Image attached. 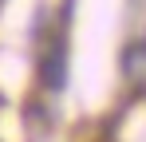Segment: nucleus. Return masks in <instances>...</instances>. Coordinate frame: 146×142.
<instances>
[{"label":"nucleus","instance_id":"nucleus-1","mask_svg":"<svg viewBox=\"0 0 146 142\" xmlns=\"http://www.w3.org/2000/svg\"><path fill=\"white\" fill-rule=\"evenodd\" d=\"M44 87H48V91H63V87H67V51H63L59 40L51 44L48 59H44Z\"/></svg>","mask_w":146,"mask_h":142}]
</instances>
